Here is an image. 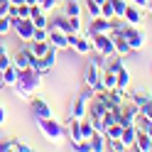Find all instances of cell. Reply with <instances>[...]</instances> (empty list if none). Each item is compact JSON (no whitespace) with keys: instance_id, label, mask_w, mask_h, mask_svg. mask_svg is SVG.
Segmentation results:
<instances>
[{"instance_id":"6da1fadb","label":"cell","mask_w":152,"mask_h":152,"mask_svg":"<svg viewBox=\"0 0 152 152\" xmlns=\"http://www.w3.org/2000/svg\"><path fill=\"white\" fill-rule=\"evenodd\" d=\"M12 88H15V93L20 98H32L34 91L42 88V74H37L32 66L30 69H20V76H17V81H15Z\"/></svg>"},{"instance_id":"7a4b0ae2","label":"cell","mask_w":152,"mask_h":152,"mask_svg":"<svg viewBox=\"0 0 152 152\" xmlns=\"http://www.w3.org/2000/svg\"><path fill=\"white\" fill-rule=\"evenodd\" d=\"M39 130H42V135L47 140H52V142H61L64 135H66V128H61L54 118H42L39 120Z\"/></svg>"},{"instance_id":"3957f363","label":"cell","mask_w":152,"mask_h":152,"mask_svg":"<svg viewBox=\"0 0 152 152\" xmlns=\"http://www.w3.org/2000/svg\"><path fill=\"white\" fill-rule=\"evenodd\" d=\"M91 44L96 54H103V56H113L115 54V42H113V37L108 32H101V34H93L91 37Z\"/></svg>"},{"instance_id":"277c9868","label":"cell","mask_w":152,"mask_h":152,"mask_svg":"<svg viewBox=\"0 0 152 152\" xmlns=\"http://www.w3.org/2000/svg\"><path fill=\"white\" fill-rule=\"evenodd\" d=\"M12 30L17 34L20 42H32V34H34V22L30 17H15L12 20Z\"/></svg>"},{"instance_id":"5b68a950","label":"cell","mask_w":152,"mask_h":152,"mask_svg":"<svg viewBox=\"0 0 152 152\" xmlns=\"http://www.w3.org/2000/svg\"><path fill=\"white\" fill-rule=\"evenodd\" d=\"M125 39H128V44H130V49H132V52H140L142 47H145L147 37H145V32H142L140 27L128 25V27H125Z\"/></svg>"},{"instance_id":"8992f818","label":"cell","mask_w":152,"mask_h":152,"mask_svg":"<svg viewBox=\"0 0 152 152\" xmlns=\"http://www.w3.org/2000/svg\"><path fill=\"white\" fill-rule=\"evenodd\" d=\"M54 64H56V49L52 47L49 52H47L44 56H39V59H34V64H32V69L37 71V74H49L52 69H54Z\"/></svg>"},{"instance_id":"52a82bcc","label":"cell","mask_w":152,"mask_h":152,"mask_svg":"<svg viewBox=\"0 0 152 152\" xmlns=\"http://www.w3.org/2000/svg\"><path fill=\"white\" fill-rule=\"evenodd\" d=\"M101 74H103V69H98L96 64H88V66H86V74H83V81H86V86L96 88V91H106V88L101 86Z\"/></svg>"},{"instance_id":"ba28073f","label":"cell","mask_w":152,"mask_h":152,"mask_svg":"<svg viewBox=\"0 0 152 152\" xmlns=\"http://www.w3.org/2000/svg\"><path fill=\"white\" fill-rule=\"evenodd\" d=\"M30 108L34 113V118L37 120H42V118H52V108H49V103H47L44 98H30Z\"/></svg>"},{"instance_id":"9c48e42d","label":"cell","mask_w":152,"mask_h":152,"mask_svg":"<svg viewBox=\"0 0 152 152\" xmlns=\"http://www.w3.org/2000/svg\"><path fill=\"white\" fill-rule=\"evenodd\" d=\"M47 39H49V44L54 47V49H69V34L61 32V30H54V27H52Z\"/></svg>"},{"instance_id":"30bf717a","label":"cell","mask_w":152,"mask_h":152,"mask_svg":"<svg viewBox=\"0 0 152 152\" xmlns=\"http://www.w3.org/2000/svg\"><path fill=\"white\" fill-rule=\"evenodd\" d=\"M137 113H140V108L135 106V103H132V106H125V103H123L120 113H118V123H123V125H132L135 118H137Z\"/></svg>"},{"instance_id":"8fae6325","label":"cell","mask_w":152,"mask_h":152,"mask_svg":"<svg viewBox=\"0 0 152 152\" xmlns=\"http://www.w3.org/2000/svg\"><path fill=\"white\" fill-rule=\"evenodd\" d=\"M86 115H88V101L81 98V96H76L74 103H71V118L74 120H83Z\"/></svg>"},{"instance_id":"7c38bea8","label":"cell","mask_w":152,"mask_h":152,"mask_svg":"<svg viewBox=\"0 0 152 152\" xmlns=\"http://www.w3.org/2000/svg\"><path fill=\"white\" fill-rule=\"evenodd\" d=\"M123 20H125L128 25H132V27H140V22H142V7H137V5L128 3V7H125V15H123Z\"/></svg>"},{"instance_id":"4fadbf2b","label":"cell","mask_w":152,"mask_h":152,"mask_svg":"<svg viewBox=\"0 0 152 152\" xmlns=\"http://www.w3.org/2000/svg\"><path fill=\"white\" fill-rule=\"evenodd\" d=\"M101 32H110V20H106V17H91V27H88V37L93 34H101Z\"/></svg>"},{"instance_id":"5bb4252c","label":"cell","mask_w":152,"mask_h":152,"mask_svg":"<svg viewBox=\"0 0 152 152\" xmlns=\"http://www.w3.org/2000/svg\"><path fill=\"white\" fill-rule=\"evenodd\" d=\"M17 76H20V69H17L15 64H10V66H5V69L0 71V83H3V86H15Z\"/></svg>"},{"instance_id":"9a60e30c","label":"cell","mask_w":152,"mask_h":152,"mask_svg":"<svg viewBox=\"0 0 152 152\" xmlns=\"http://www.w3.org/2000/svg\"><path fill=\"white\" fill-rule=\"evenodd\" d=\"M120 140L125 142L128 150H135V140H137V128H135V123H132V125H123Z\"/></svg>"},{"instance_id":"2e32d148","label":"cell","mask_w":152,"mask_h":152,"mask_svg":"<svg viewBox=\"0 0 152 152\" xmlns=\"http://www.w3.org/2000/svg\"><path fill=\"white\" fill-rule=\"evenodd\" d=\"M12 64L17 66V69H30V66L34 64V56H32V54H30V49H27V47H25V49H20V52L15 54Z\"/></svg>"},{"instance_id":"e0dca14e","label":"cell","mask_w":152,"mask_h":152,"mask_svg":"<svg viewBox=\"0 0 152 152\" xmlns=\"http://www.w3.org/2000/svg\"><path fill=\"white\" fill-rule=\"evenodd\" d=\"M91 147H93V152H103V150H108V135L103 130H96L91 135Z\"/></svg>"},{"instance_id":"ac0fdd59","label":"cell","mask_w":152,"mask_h":152,"mask_svg":"<svg viewBox=\"0 0 152 152\" xmlns=\"http://www.w3.org/2000/svg\"><path fill=\"white\" fill-rule=\"evenodd\" d=\"M27 49H30V54L34 56V59H39V56H44L47 52H49L52 49V44H49V39H44V42H30V44H27Z\"/></svg>"},{"instance_id":"d6986e66","label":"cell","mask_w":152,"mask_h":152,"mask_svg":"<svg viewBox=\"0 0 152 152\" xmlns=\"http://www.w3.org/2000/svg\"><path fill=\"white\" fill-rule=\"evenodd\" d=\"M135 150L140 152H152V137L145 130H137V140H135Z\"/></svg>"},{"instance_id":"ffe728a7","label":"cell","mask_w":152,"mask_h":152,"mask_svg":"<svg viewBox=\"0 0 152 152\" xmlns=\"http://www.w3.org/2000/svg\"><path fill=\"white\" fill-rule=\"evenodd\" d=\"M66 135L71 137V142H74V145H79V142L83 140V137H81V120H74V118H71L69 128H66Z\"/></svg>"},{"instance_id":"44dd1931","label":"cell","mask_w":152,"mask_h":152,"mask_svg":"<svg viewBox=\"0 0 152 152\" xmlns=\"http://www.w3.org/2000/svg\"><path fill=\"white\" fill-rule=\"evenodd\" d=\"M115 83H118V74L103 69V74H101V86L108 91V88H115Z\"/></svg>"},{"instance_id":"7402d4cb","label":"cell","mask_w":152,"mask_h":152,"mask_svg":"<svg viewBox=\"0 0 152 152\" xmlns=\"http://www.w3.org/2000/svg\"><path fill=\"white\" fill-rule=\"evenodd\" d=\"M130 98H132V103H135L137 108H142L147 101H152V93H147L145 88H137V91H132V93H130Z\"/></svg>"},{"instance_id":"603a6c76","label":"cell","mask_w":152,"mask_h":152,"mask_svg":"<svg viewBox=\"0 0 152 152\" xmlns=\"http://www.w3.org/2000/svg\"><path fill=\"white\" fill-rule=\"evenodd\" d=\"M64 15L66 17H81V3H79V0H66Z\"/></svg>"},{"instance_id":"cb8c5ba5","label":"cell","mask_w":152,"mask_h":152,"mask_svg":"<svg viewBox=\"0 0 152 152\" xmlns=\"http://www.w3.org/2000/svg\"><path fill=\"white\" fill-rule=\"evenodd\" d=\"M54 30H61V32H66V34H69L71 32V25H69V17H66V15H59V17H56V20H54Z\"/></svg>"},{"instance_id":"d4e9b609","label":"cell","mask_w":152,"mask_h":152,"mask_svg":"<svg viewBox=\"0 0 152 152\" xmlns=\"http://www.w3.org/2000/svg\"><path fill=\"white\" fill-rule=\"evenodd\" d=\"M10 32H12V17L10 15H3V17H0V37L10 34Z\"/></svg>"},{"instance_id":"484cf974","label":"cell","mask_w":152,"mask_h":152,"mask_svg":"<svg viewBox=\"0 0 152 152\" xmlns=\"http://www.w3.org/2000/svg\"><path fill=\"white\" fill-rule=\"evenodd\" d=\"M130 86V74H128V69L123 66V69L118 71V83H115V88H128Z\"/></svg>"},{"instance_id":"4316f807","label":"cell","mask_w":152,"mask_h":152,"mask_svg":"<svg viewBox=\"0 0 152 152\" xmlns=\"http://www.w3.org/2000/svg\"><path fill=\"white\" fill-rule=\"evenodd\" d=\"M101 17H106V20H113V17H115V7H113L110 0H106V3L101 5Z\"/></svg>"},{"instance_id":"83f0119b","label":"cell","mask_w":152,"mask_h":152,"mask_svg":"<svg viewBox=\"0 0 152 152\" xmlns=\"http://www.w3.org/2000/svg\"><path fill=\"white\" fill-rule=\"evenodd\" d=\"M103 132L108 135V140H110V137H120V132H123V123H113V125H108Z\"/></svg>"},{"instance_id":"f1b7e54d","label":"cell","mask_w":152,"mask_h":152,"mask_svg":"<svg viewBox=\"0 0 152 152\" xmlns=\"http://www.w3.org/2000/svg\"><path fill=\"white\" fill-rule=\"evenodd\" d=\"M108 150H113V152H123V150H128V147H125V142H123L120 137H110V140H108Z\"/></svg>"},{"instance_id":"f546056e","label":"cell","mask_w":152,"mask_h":152,"mask_svg":"<svg viewBox=\"0 0 152 152\" xmlns=\"http://www.w3.org/2000/svg\"><path fill=\"white\" fill-rule=\"evenodd\" d=\"M113 7H115V17H123L125 15V7H128V0H110Z\"/></svg>"},{"instance_id":"4dcf8cb0","label":"cell","mask_w":152,"mask_h":152,"mask_svg":"<svg viewBox=\"0 0 152 152\" xmlns=\"http://www.w3.org/2000/svg\"><path fill=\"white\" fill-rule=\"evenodd\" d=\"M86 10H88L91 17H98L101 15V5L96 3V0H86Z\"/></svg>"},{"instance_id":"1f68e13d","label":"cell","mask_w":152,"mask_h":152,"mask_svg":"<svg viewBox=\"0 0 152 152\" xmlns=\"http://www.w3.org/2000/svg\"><path fill=\"white\" fill-rule=\"evenodd\" d=\"M10 64H12V59H10V54H7V49L0 47V71H3L5 66H10Z\"/></svg>"},{"instance_id":"d6a6232c","label":"cell","mask_w":152,"mask_h":152,"mask_svg":"<svg viewBox=\"0 0 152 152\" xmlns=\"http://www.w3.org/2000/svg\"><path fill=\"white\" fill-rule=\"evenodd\" d=\"M37 5H39L44 12H49V10H54V7L59 5V3H56V0H37Z\"/></svg>"},{"instance_id":"836d02e7","label":"cell","mask_w":152,"mask_h":152,"mask_svg":"<svg viewBox=\"0 0 152 152\" xmlns=\"http://www.w3.org/2000/svg\"><path fill=\"white\" fill-rule=\"evenodd\" d=\"M17 147V140H0V152H10Z\"/></svg>"},{"instance_id":"e575fe53","label":"cell","mask_w":152,"mask_h":152,"mask_svg":"<svg viewBox=\"0 0 152 152\" xmlns=\"http://www.w3.org/2000/svg\"><path fill=\"white\" fill-rule=\"evenodd\" d=\"M74 150H79V152H93V147H91V140H81L79 145H74Z\"/></svg>"},{"instance_id":"d590c367","label":"cell","mask_w":152,"mask_h":152,"mask_svg":"<svg viewBox=\"0 0 152 152\" xmlns=\"http://www.w3.org/2000/svg\"><path fill=\"white\" fill-rule=\"evenodd\" d=\"M81 98H86V101H93V96H96V88H91V86H86L81 93H79Z\"/></svg>"},{"instance_id":"8d00e7d4","label":"cell","mask_w":152,"mask_h":152,"mask_svg":"<svg viewBox=\"0 0 152 152\" xmlns=\"http://www.w3.org/2000/svg\"><path fill=\"white\" fill-rule=\"evenodd\" d=\"M140 113H142V115H145L147 120H152V101H147V103H145V106H142V108H140Z\"/></svg>"},{"instance_id":"74e56055","label":"cell","mask_w":152,"mask_h":152,"mask_svg":"<svg viewBox=\"0 0 152 152\" xmlns=\"http://www.w3.org/2000/svg\"><path fill=\"white\" fill-rule=\"evenodd\" d=\"M69 25H71V32H81V17H69Z\"/></svg>"},{"instance_id":"f35d334b","label":"cell","mask_w":152,"mask_h":152,"mask_svg":"<svg viewBox=\"0 0 152 152\" xmlns=\"http://www.w3.org/2000/svg\"><path fill=\"white\" fill-rule=\"evenodd\" d=\"M17 152H32V145H27V142H20L17 140V147H15Z\"/></svg>"},{"instance_id":"ab89813d","label":"cell","mask_w":152,"mask_h":152,"mask_svg":"<svg viewBox=\"0 0 152 152\" xmlns=\"http://www.w3.org/2000/svg\"><path fill=\"white\" fill-rule=\"evenodd\" d=\"M7 10H10V0H0V17L7 15Z\"/></svg>"},{"instance_id":"60d3db41","label":"cell","mask_w":152,"mask_h":152,"mask_svg":"<svg viewBox=\"0 0 152 152\" xmlns=\"http://www.w3.org/2000/svg\"><path fill=\"white\" fill-rule=\"evenodd\" d=\"M128 3H132V5H137V7H142V10H145V7L150 5V0H128Z\"/></svg>"},{"instance_id":"b9f144b4","label":"cell","mask_w":152,"mask_h":152,"mask_svg":"<svg viewBox=\"0 0 152 152\" xmlns=\"http://www.w3.org/2000/svg\"><path fill=\"white\" fill-rule=\"evenodd\" d=\"M7 120V110H5V106H0V125Z\"/></svg>"},{"instance_id":"7bdbcfd3","label":"cell","mask_w":152,"mask_h":152,"mask_svg":"<svg viewBox=\"0 0 152 152\" xmlns=\"http://www.w3.org/2000/svg\"><path fill=\"white\" fill-rule=\"evenodd\" d=\"M145 132H147V135H150V137H152V120H150V123H147V128H145Z\"/></svg>"},{"instance_id":"ee69618b","label":"cell","mask_w":152,"mask_h":152,"mask_svg":"<svg viewBox=\"0 0 152 152\" xmlns=\"http://www.w3.org/2000/svg\"><path fill=\"white\" fill-rule=\"evenodd\" d=\"M25 3H27V5H30V7H32V5H37V0H25Z\"/></svg>"},{"instance_id":"f6af8a7d","label":"cell","mask_w":152,"mask_h":152,"mask_svg":"<svg viewBox=\"0 0 152 152\" xmlns=\"http://www.w3.org/2000/svg\"><path fill=\"white\" fill-rule=\"evenodd\" d=\"M10 3H12V5H20V3H25V0H10Z\"/></svg>"},{"instance_id":"bcb514c9","label":"cell","mask_w":152,"mask_h":152,"mask_svg":"<svg viewBox=\"0 0 152 152\" xmlns=\"http://www.w3.org/2000/svg\"><path fill=\"white\" fill-rule=\"evenodd\" d=\"M147 10H150V15H152V0H150V5H147Z\"/></svg>"},{"instance_id":"7dc6e473","label":"cell","mask_w":152,"mask_h":152,"mask_svg":"<svg viewBox=\"0 0 152 152\" xmlns=\"http://www.w3.org/2000/svg\"><path fill=\"white\" fill-rule=\"evenodd\" d=\"M96 3H98V5H103V3H106V0H96Z\"/></svg>"},{"instance_id":"c3c4849f","label":"cell","mask_w":152,"mask_h":152,"mask_svg":"<svg viewBox=\"0 0 152 152\" xmlns=\"http://www.w3.org/2000/svg\"><path fill=\"white\" fill-rule=\"evenodd\" d=\"M56 3H61V0H56Z\"/></svg>"},{"instance_id":"681fc988","label":"cell","mask_w":152,"mask_h":152,"mask_svg":"<svg viewBox=\"0 0 152 152\" xmlns=\"http://www.w3.org/2000/svg\"><path fill=\"white\" fill-rule=\"evenodd\" d=\"M150 71H152V69H150Z\"/></svg>"}]
</instances>
